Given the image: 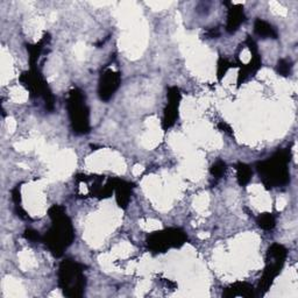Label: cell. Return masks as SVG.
Segmentation results:
<instances>
[{"label": "cell", "instance_id": "1", "mask_svg": "<svg viewBox=\"0 0 298 298\" xmlns=\"http://www.w3.org/2000/svg\"><path fill=\"white\" fill-rule=\"evenodd\" d=\"M50 213H52V217H54L55 219V224L53 230L50 231V233L48 235V241H47V244L49 245L50 249L58 255V254L62 253V249L68 246L70 244V241H71V225H70L68 218L65 217L63 212H62L60 207H54V209L50 211Z\"/></svg>", "mask_w": 298, "mask_h": 298}, {"label": "cell", "instance_id": "2", "mask_svg": "<svg viewBox=\"0 0 298 298\" xmlns=\"http://www.w3.org/2000/svg\"><path fill=\"white\" fill-rule=\"evenodd\" d=\"M288 154L285 152L278 153L272 160L261 163L258 166V171L262 174L265 183L268 185H278L283 184L288 179L287 171Z\"/></svg>", "mask_w": 298, "mask_h": 298}, {"label": "cell", "instance_id": "3", "mask_svg": "<svg viewBox=\"0 0 298 298\" xmlns=\"http://www.w3.org/2000/svg\"><path fill=\"white\" fill-rule=\"evenodd\" d=\"M60 282L66 295L76 297L82 295V288L84 285V276L78 265L73 262H64L61 266Z\"/></svg>", "mask_w": 298, "mask_h": 298}, {"label": "cell", "instance_id": "4", "mask_svg": "<svg viewBox=\"0 0 298 298\" xmlns=\"http://www.w3.org/2000/svg\"><path fill=\"white\" fill-rule=\"evenodd\" d=\"M69 106L70 116H71L73 126L76 127L77 132H88V109L85 107L83 96L77 91L73 92L70 98Z\"/></svg>", "mask_w": 298, "mask_h": 298}, {"label": "cell", "instance_id": "5", "mask_svg": "<svg viewBox=\"0 0 298 298\" xmlns=\"http://www.w3.org/2000/svg\"><path fill=\"white\" fill-rule=\"evenodd\" d=\"M184 239L185 237L179 230H169L152 235L151 239H148V245L154 250H162L182 245Z\"/></svg>", "mask_w": 298, "mask_h": 298}, {"label": "cell", "instance_id": "6", "mask_svg": "<svg viewBox=\"0 0 298 298\" xmlns=\"http://www.w3.org/2000/svg\"><path fill=\"white\" fill-rule=\"evenodd\" d=\"M118 83H119V76L113 71H107L104 74L103 80H101L100 84V96L104 99H107V98L113 95V92L116 91L118 88Z\"/></svg>", "mask_w": 298, "mask_h": 298}, {"label": "cell", "instance_id": "7", "mask_svg": "<svg viewBox=\"0 0 298 298\" xmlns=\"http://www.w3.org/2000/svg\"><path fill=\"white\" fill-rule=\"evenodd\" d=\"M242 18L244 17H242V12L240 10H231L229 15V23H227V30H229V32H234V30H237L242 20H244Z\"/></svg>", "mask_w": 298, "mask_h": 298}, {"label": "cell", "instance_id": "8", "mask_svg": "<svg viewBox=\"0 0 298 298\" xmlns=\"http://www.w3.org/2000/svg\"><path fill=\"white\" fill-rule=\"evenodd\" d=\"M255 32L260 35V36H265V38H275L276 33L274 28L268 23L261 20H257L255 22Z\"/></svg>", "mask_w": 298, "mask_h": 298}, {"label": "cell", "instance_id": "9", "mask_svg": "<svg viewBox=\"0 0 298 298\" xmlns=\"http://www.w3.org/2000/svg\"><path fill=\"white\" fill-rule=\"evenodd\" d=\"M252 171L245 164H239L238 167V178L241 184H246L250 179Z\"/></svg>", "mask_w": 298, "mask_h": 298}, {"label": "cell", "instance_id": "10", "mask_svg": "<svg viewBox=\"0 0 298 298\" xmlns=\"http://www.w3.org/2000/svg\"><path fill=\"white\" fill-rule=\"evenodd\" d=\"M258 224H260L262 229L270 230L273 229L274 225H275V219H274L272 214H264L262 217H260V219H258Z\"/></svg>", "mask_w": 298, "mask_h": 298}, {"label": "cell", "instance_id": "11", "mask_svg": "<svg viewBox=\"0 0 298 298\" xmlns=\"http://www.w3.org/2000/svg\"><path fill=\"white\" fill-rule=\"evenodd\" d=\"M278 72L283 74V76H287V74L290 72V64L288 63V62L281 61L280 63H278Z\"/></svg>", "mask_w": 298, "mask_h": 298}, {"label": "cell", "instance_id": "12", "mask_svg": "<svg viewBox=\"0 0 298 298\" xmlns=\"http://www.w3.org/2000/svg\"><path fill=\"white\" fill-rule=\"evenodd\" d=\"M224 170H225V163L222 162H217L213 166V169H212V174L214 176H217V177H219V176H221V174L224 172Z\"/></svg>", "mask_w": 298, "mask_h": 298}]
</instances>
